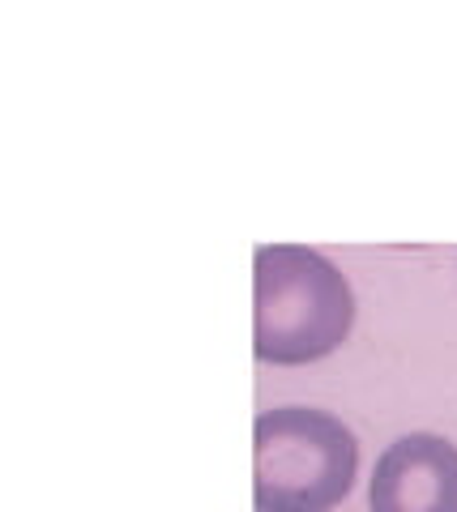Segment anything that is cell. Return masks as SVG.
<instances>
[{
    "mask_svg": "<svg viewBox=\"0 0 457 512\" xmlns=\"http://www.w3.org/2000/svg\"><path fill=\"white\" fill-rule=\"evenodd\" d=\"M359 474V444L329 410L278 406L252 427V500L257 512H329Z\"/></svg>",
    "mask_w": 457,
    "mask_h": 512,
    "instance_id": "obj_2",
    "label": "cell"
},
{
    "mask_svg": "<svg viewBox=\"0 0 457 512\" xmlns=\"http://www.w3.org/2000/svg\"><path fill=\"white\" fill-rule=\"evenodd\" d=\"M372 512H457V444L411 431L376 457L368 487Z\"/></svg>",
    "mask_w": 457,
    "mask_h": 512,
    "instance_id": "obj_3",
    "label": "cell"
},
{
    "mask_svg": "<svg viewBox=\"0 0 457 512\" xmlns=\"http://www.w3.org/2000/svg\"><path fill=\"white\" fill-rule=\"evenodd\" d=\"M355 295L342 269L304 244H261L252 261V350L261 363H317L346 342Z\"/></svg>",
    "mask_w": 457,
    "mask_h": 512,
    "instance_id": "obj_1",
    "label": "cell"
}]
</instances>
